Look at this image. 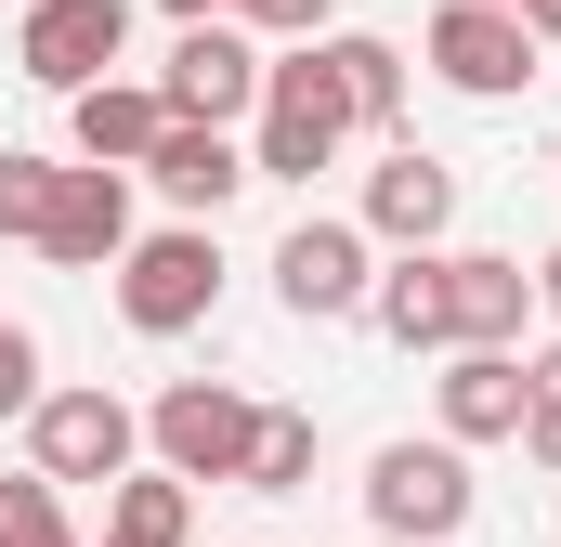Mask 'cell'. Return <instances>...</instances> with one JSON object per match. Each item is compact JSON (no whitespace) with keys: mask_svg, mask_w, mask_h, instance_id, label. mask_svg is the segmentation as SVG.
Masks as SVG:
<instances>
[{"mask_svg":"<svg viewBox=\"0 0 561 547\" xmlns=\"http://www.w3.org/2000/svg\"><path fill=\"white\" fill-rule=\"evenodd\" d=\"M340 143H353V105H340L327 39H287L249 105V183H313V170H340Z\"/></svg>","mask_w":561,"mask_h":547,"instance_id":"cell-1","label":"cell"},{"mask_svg":"<svg viewBox=\"0 0 561 547\" xmlns=\"http://www.w3.org/2000/svg\"><path fill=\"white\" fill-rule=\"evenodd\" d=\"M366 522L379 535H405V547H444V535H470V509H483V482H470V443H444V430H405V443H379L366 456Z\"/></svg>","mask_w":561,"mask_h":547,"instance_id":"cell-2","label":"cell"},{"mask_svg":"<svg viewBox=\"0 0 561 547\" xmlns=\"http://www.w3.org/2000/svg\"><path fill=\"white\" fill-rule=\"evenodd\" d=\"M209 313H222V222H170V235L118 248V326L131 339H183Z\"/></svg>","mask_w":561,"mask_h":547,"instance_id":"cell-3","label":"cell"},{"mask_svg":"<svg viewBox=\"0 0 561 547\" xmlns=\"http://www.w3.org/2000/svg\"><path fill=\"white\" fill-rule=\"evenodd\" d=\"M419 53H431V79H444L457 105H510V92H536V79H549V66H536L549 39H536L510 0H444V13L419 26Z\"/></svg>","mask_w":561,"mask_h":547,"instance_id":"cell-4","label":"cell"},{"mask_svg":"<svg viewBox=\"0 0 561 547\" xmlns=\"http://www.w3.org/2000/svg\"><path fill=\"white\" fill-rule=\"evenodd\" d=\"M13 430H26V469H39V482H118V469L144 456V417L118 405L105 379H66V392H39Z\"/></svg>","mask_w":561,"mask_h":547,"instance_id":"cell-5","label":"cell"},{"mask_svg":"<svg viewBox=\"0 0 561 547\" xmlns=\"http://www.w3.org/2000/svg\"><path fill=\"white\" fill-rule=\"evenodd\" d=\"M249 430H262V405H249L236 379H170V392L144 405V456L183 469V482H236V469H249Z\"/></svg>","mask_w":561,"mask_h":547,"instance_id":"cell-6","label":"cell"},{"mask_svg":"<svg viewBox=\"0 0 561 547\" xmlns=\"http://www.w3.org/2000/svg\"><path fill=\"white\" fill-rule=\"evenodd\" d=\"M366 287H379V235L366 222H327V209H300L275 235V300L300 326H340V313H366Z\"/></svg>","mask_w":561,"mask_h":547,"instance_id":"cell-7","label":"cell"},{"mask_svg":"<svg viewBox=\"0 0 561 547\" xmlns=\"http://www.w3.org/2000/svg\"><path fill=\"white\" fill-rule=\"evenodd\" d=\"M157 105H170V118H222V131H236V118L262 105V39H249V26H222V13H196V26L170 39V66H157Z\"/></svg>","mask_w":561,"mask_h":547,"instance_id":"cell-8","label":"cell"},{"mask_svg":"<svg viewBox=\"0 0 561 547\" xmlns=\"http://www.w3.org/2000/svg\"><path fill=\"white\" fill-rule=\"evenodd\" d=\"M118 248H131V170L66 156V170H53V209H39V261H66V274H118Z\"/></svg>","mask_w":561,"mask_h":547,"instance_id":"cell-9","label":"cell"},{"mask_svg":"<svg viewBox=\"0 0 561 547\" xmlns=\"http://www.w3.org/2000/svg\"><path fill=\"white\" fill-rule=\"evenodd\" d=\"M118 53H131V0H26V26H13V66L39 92H79Z\"/></svg>","mask_w":561,"mask_h":547,"instance_id":"cell-10","label":"cell"},{"mask_svg":"<svg viewBox=\"0 0 561 547\" xmlns=\"http://www.w3.org/2000/svg\"><path fill=\"white\" fill-rule=\"evenodd\" d=\"M131 183H157L183 222H222V209L249 196V143L222 131V118H170V131L144 143V170H131Z\"/></svg>","mask_w":561,"mask_h":547,"instance_id":"cell-11","label":"cell"},{"mask_svg":"<svg viewBox=\"0 0 561 547\" xmlns=\"http://www.w3.org/2000/svg\"><path fill=\"white\" fill-rule=\"evenodd\" d=\"M431 417H444V443H523V352L457 339L444 379H431Z\"/></svg>","mask_w":561,"mask_h":547,"instance_id":"cell-12","label":"cell"},{"mask_svg":"<svg viewBox=\"0 0 561 547\" xmlns=\"http://www.w3.org/2000/svg\"><path fill=\"white\" fill-rule=\"evenodd\" d=\"M379 248H444V222H457V170L419 156V143H392L379 170H366V209H353Z\"/></svg>","mask_w":561,"mask_h":547,"instance_id":"cell-13","label":"cell"},{"mask_svg":"<svg viewBox=\"0 0 561 547\" xmlns=\"http://www.w3.org/2000/svg\"><path fill=\"white\" fill-rule=\"evenodd\" d=\"M366 326L392 339V352H444L457 339V287H444V248H392L379 287H366Z\"/></svg>","mask_w":561,"mask_h":547,"instance_id":"cell-14","label":"cell"},{"mask_svg":"<svg viewBox=\"0 0 561 547\" xmlns=\"http://www.w3.org/2000/svg\"><path fill=\"white\" fill-rule=\"evenodd\" d=\"M170 131V105H157V79H118V66H105V79H79V92H66V143H79V156H105V170H144V143Z\"/></svg>","mask_w":561,"mask_h":547,"instance_id":"cell-15","label":"cell"},{"mask_svg":"<svg viewBox=\"0 0 561 547\" xmlns=\"http://www.w3.org/2000/svg\"><path fill=\"white\" fill-rule=\"evenodd\" d=\"M444 287H457V339H496V352H523L536 274L510 261V248H457V261H444ZM457 339H444V352H457Z\"/></svg>","mask_w":561,"mask_h":547,"instance_id":"cell-16","label":"cell"},{"mask_svg":"<svg viewBox=\"0 0 561 547\" xmlns=\"http://www.w3.org/2000/svg\"><path fill=\"white\" fill-rule=\"evenodd\" d=\"M105 547H196V482L131 456V469L105 482Z\"/></svg>","mask_w":561,"mask_h":547,"instance_id":"cell-17","label":"cell"},{"mask_svg":"<svg viewBox=\"0 0 561 547\" xmlns=\"http://www.w3.org/2000/svg\"><path fill=\"white\" fill-rule=\"evenodd\" d=\"M327 66H340V105H353V131H392V118H405V53H392V39H366V26H327Z\"/></svg>","mask_w":561,"mask_h":547,"instance_id":"cell-18","label":"cell"},{"mask_svg":"<svg viewBox=\"0 0 561 547\" xmlns=\"http://www.w3.org/2000/svg\"><path fill=\"white\" fill-rule=\"evenodd\" d=\"M236 496H313V417H300V405H262V430H249V469H236Z\"/></svg>","mask_w":561,"mask_h":547,"instance_id":"cell-19","label":"cell"},{"mask_svg":"<svg viewBox=\"0 0 561 547\" xmlns=\"http://www.w3.org/2000/svg\"><path fill=\"white\" fill-rule=\"evenodd\" d=\"M0 547H79V522H66V482H0Z\"/></svg>","mask_w":561,"mask_h":547,"instance_id":"cell-20","label":"cell"},{"mask_svg":"<svg viewBox=\"0 0 561 547\" xmlns=\"http://www.w3.org/2000/svg\"><path fill=\"white\" fill-rule=\"evenodd\" d=\"M39 209H53V156L0 143V235H13V248H39Z\"/></svg>","mask_w":561,"mask_h":547,"instance_id":"cell-21","label":"cell"},{"mask_svg":"<svg viewBox=\"0 0 561 547\" xmlns=\"http://www.w3.org/2000/svg\"><path fill=\"white\" fill-rule=\"evenodd\" d=\"M39 392H53V379H39V339H26V326L0 313V430H13V417L39 405Z\"/></svg>","mask_w":561,"mask_h":547,"instance_id":"cell-22","label":"cell"},{"mask_svg":"<svg viewBox=\"0 0 561 547\" xmlns=\"http://www.w3.org/2000/svg\"><path fill=\"white\" fill-rule=\"evenodd\" d=\"M236 13H249L262 39H327V26H340V0H236Z\"/></svg>","mask_w":561,"mask_h":547,"instance_id":"cell-23","label":"cell"},{"mask_svg":"<svg viewBox=\"0 0 561 547\" xmlns=\"http://www.w3.org/2000/svg\"><path fill=\"white\" fill-rule=\"evenodd\" d=\"M523 456L561 482V392H523Z\"/></svg>","mask_w":561,"mask_h":547,"instance_id":"cell-24","label":"cell"},{"mask_svg":"<svg viewBox=\"0 0 561 547\" xmlns=\"http://www.w3.org/2000/svg\"><path fill=\"white\" fill-rule=\"evenodd\" d=\"M510 13H523V26H536V39L561 53V0H510Z\"/></svg>","mask_w":561,"mask_h":547,"instance_id":"cell-25","label":"cell"},{"mask_svg":"<svg viewBox=\"0 0 561 547\" xmlns=\"http://www.w3.org/2000/svg\"><path fill=\"white\" fill-rule=\"evenodd\" d=\"M536 313H549V326H561V248H549V261H536Z\"/></svg>","mask_w":561,"mask_h":547,"instance_id":"cell-26","label":"cell"},{"mask_svg":"<svg viewBox=\"0 0 561 547\" xmlns=\"http://www.w3.org/2000/svg\"><path fill=\"white\" fill-rule=\"evenodd\" d=\"M157 13H170V26H196V13H236V0H157Z\"/></svg>","mask_w":561,"mask_h":547,"instance_id":"cell-27","label":"cell"},{"mask_svg":"<svg viewBox=\"0 0 561 547\" xmlns=\"http://www.w3.org/2000/svg\"><path fill=\"white\" fill-rule=\"evenodd\" d=\"M366 547H405V535H366Z\"/></svg>","mask_w":561,"mask_h":547,"instance_id":"cell-28","label":"cell"}]
</instances>
